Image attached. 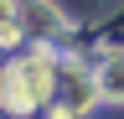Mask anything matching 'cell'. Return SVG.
I'll list each match as a JSON object with an SVG mask.
<instances>
[{"label":"cell","mask_w":124,"mask_h":119,"mask_svg":"<svg viewBox=\"0 0 124 119\" xmlns=\"http://www.w3.org/2000/svg\"><path fill=\"white\" fill-rule=\"evenodd\" d=\"M0 98H5L16 114L46 103V98H52V62H46V57H21L16 67H5V78H0Z\"/></svg>","instance_id":"cell-1"},{"label":"cell","mask_w":124,"mask_h":119,"mask_svg":"<svg viewBox=\"0 0 124 119\" xmlns=\"http://www.w3.org/2000/svg\"><path fill=\"white\" fill-rule=\"evenodd\" d=\"M21 36V16H16V0H0V41Z\"/></svg>","instance_id":"cell-2"},{"label":"cell","mask_w":124,"mask_h":119,"mask_svg":"<svg viewBox=\"0 0 124 119\" xmlns=\"http://www.w3.org/2000/svg\"><path fill=\"white\" fill-rule=\"evenodd\" d=\"M103 93H124V62L103 72Z\"/></svg>","instance_id":"cell-3"}]
</instances>
